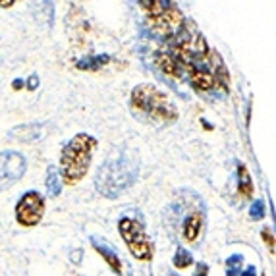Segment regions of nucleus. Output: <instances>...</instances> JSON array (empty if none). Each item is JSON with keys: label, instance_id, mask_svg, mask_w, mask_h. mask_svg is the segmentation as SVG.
<instances>
[{"label": "nucleus", "instance_id": "f3484780", "mask_svg": "<svg viewBox=\"0 0 276 276\" xmlns=\"http://www.w3.org/2000/svg\"><path fill=\"white\" fill-rule=\"evenodd\" d=\"M251 219L253 220H259L265 217V201L263 199H257L255 203H253V207H251Z\"/></svg>", "mask_w": 276, "mask_h": 276}, {"label": "nucleus", "instance_id": "412c9836", "mask_svg": "<svg viewBox=\"0 0 276 276\" xmlns=\"http://www.w3.org/2000/svg\"><path fill=\"white\" fill-rule=\"evenodd\" d=\"M18 0H0V6L2 8H10V6H14Z\"/></svg>", "mask_w": 276, "mask_h": 276}, {"label": "nucleus", "instance_id": "aec40b11", "mask_svg": "<svg viewBox=\"0 0 276 276\" xmlns=\"http://www.w3.org/2000/svg\"><path fill=\"white\" fill-rule=\"evenodd\" d=\"M239 276H257V270H255V267H248L243 272H239Z\"/></svg>", "mask_w": 276, "mask_h": 276}, {"label": "nucleus", "instance_id": "0eeeda50", "mask_svg": "<svg viewBox=\"0 0 276 276\" xmlns=\"http://www.w3.org/2000/svg\"><path fill=\"white\" fill-rule=\"evenodd\" d=\"M45 212V201L37 191H27L16 205V220L21 226H37Z\"/></svg>", "mask_w": 276, "mask_h": 276}, {"label": "nucleus", "instance_id": "f8f14e48", "mask_svg": "<svg viewBox=\"0 0 276 276\" xmlns=\"http://www.w3.org/2000/svg\"><path fill=\"white\" fill-rule=\"evenodd\" d=\"M238 174H239L238 191L243 195V197H251V195H253V181H251V176H249L248 168H246L243 164H239Z\"/></svg>", "mask_w": 276, "mask_h": 276}, {"label": "nucleus", "instance_id": "7ed1b4c3", "mask_svg": "<svg viewBox=\"0 0 276 276\" xmlns=\"http://www.w3.org/2000/svg\"><path fill=\"white\" fill-rule=\"evenodd\" d=\"M95 147L97 139L89 134H77L64 147L60 157V174L64 183H77L85 178Z\"/></svg>", "mask_w": 276, "mask_h": 276}, {"label": "nucleus", "instance_id": "2eb2a0df", "mask_svg": "<svg viewBox=\"0 0 276 276\" xmlns=\"http://www.w3.org/2000/svg\"><path fill=\"white\" fill-rule=\"evenodd\" d=\"M191 261H193V257H191V253L188 249H183V248L176 249V255H174V265H176V267L188 268L191 265Z\"/></svg>", "mask_w": 276, "mask_h": 276}, {"label": "nucleus", "instance_id": "9b49d317", "mask_svg": "<svg viewBox=\"0 0 276 276\" xmlns=\"http://www.w3.org/2000/svg\"><path fill=\"white\" fill-rule=\"evenodd\" d=\"M157 64L166 76L174 77V79H181V68L178 66V62L174 60V56L166 54V52H159L157 54Z\"/></svg>", "mask_w": 276, "mask_h": 276}, {"label": "nucleus", "instance_id": "6ab92c4d", "mask_svg": "<svg viewBox=\"0 0 276 276\" xmlns=\"http://www.w3.org/2000/svg\"><path fill=\"white\" fill-rule=\"evenodd\" d=\"M207 272H209V268H207L205 263H199L197 268H195V276H207Z\"/></svg>", "mask_w": 276, "mask_h": 276}, {"label": "nucleus", "instance_id": "423d86ee", "mask_svg": "<svg viewBox=\"0 0 276 276\" xmlns=\"http://www.w3.org/2000/svg\"><path fill=\"white\" fill-rule=\"evenodd\" d=\"M118 228H120V234L124 241L130 248V253L134 255L135 259L139 261H149L152 257V246L145 230L139 222H135L132 219H122L118 222Z\"/></svg>", "mask_w": 276, "mask_h": 276}, {"label": "nucleus", "instance_id": "4468645a", "mask_svg": "<svg viewBox=\"0 0 276 276\" xmlns=\"http://www.w3.org/2000/svg\"><path fill=\"white\" fill-rule=\"evenodd\" d=\"M47 191H48V195H52V197L60 195V191H62V186H60V181H58V170L52 168V166L47 170Z\"/></svg>", "mask_w": 276, "mask_h": 276}, {"label": "nucleus", "instance_id": "6e6552de", "mask_svg": "<svg viewBox=\"0 0 276 276\" xmlns=\"http://www.w3.org/2000/svg\"><path fill=\"white\" fill-rule=\"evenodd\" d=\"M23 174H25V159L19 152H0V190L16 183Z\"/></svg>", "mask_w": 276, "mask_h": 276}, {"label": "nucleus", "instance_id": "a211bd4d", "mask_svg": "<svg viewBox=\"0 0 276 276\" xmlns=\"http://www.w3.org/2000/svg\"><path fill=\"white\" fill-rule=\"evenodd\" d=\"M263 239L267 241V246L270 248V251H274V238H272V232H268L267 228L263 230Z\"/></svg>", "mask_w": 276, "mask_h": 276}, {"label": "nucleus", "instance_id": "4be33fe9", "mask_svg": "<svg viewBox=\"0 0 276 276\" xmlns=\"http://www.w3.org/2000/svg\"><path fill=\"white\" fill-rule=\"evenodd\" d=\"M35 85H39V79H37L35 76H33L31 79H29V89H33Z\"/></svg>", "mask_w": 276, "mask_h": 276}, {"label": "nucleus", "instance_id": "9d476101", "mask_svg": "<svg viewBox=\"0 0 276 276\" xmlns=\"http://www.w3.org/2000/svg\"><path fill=\"white\" fill-rule=\"evenodd\" d=\"M201 228H203V214H201L199 210H195L183 222V238H186V241L193 243L195 239L199 238Z\"/></svg>", "mask_w": 276, "mask_h": 276}, {"label": "nucleus", "instance_id": "1a4fd4ad", "mask_svg": "<svg viewBox=\"0 0 276 276\" xmlns=\"http://www.w3.org/2000/svg\"><path fill=\"white\" fill-rule=\"evenodd\" d=\"M91 243H93V248L101 253V257L105 259L106 263L110 265V267L114 268V272L118 276H126L124 274V267H122V261L118 257V253H116L114 249L110 248L108 243H106L103 238H97V236H91Z\"/></svg>", "mask_w": 276, "mask_h": 276}, {"label": "nucleus", "instance_id": "f257e3e1", "mask_svg": "<svg viewBox=\"0 0 276 276\" xmlns=\"http://www.w3.org/2000/svg\"><path fill=\"white\" fill-rule=\"evenodd\" d=\"M174 60L181 72H188L191 85L197 91L217 89V81L210 74V48L193 25L180 33L178 43L174 45Z\"/></svg>", "mask_w": 276, "mask_h": 276}, {"label": "nucleus", "instance_id": "5701e85b", "mask_svg": "<svg viewBox=\"0 0 276 276\" xmlns=\"http://www.w3.org/2000/svg\"><path fill=\"white\" fill-rule=\"evenodd\" d=\"M172 276H176V274H172Z\"/></svg>", "mask_w": 276, "mask_h": 276}, {"label": "nucleus", "instance_id": "20e7f679", "mask_svg": "<svg viewBox=\"0 0 276 276\" xmlns=\"http://www.w3.org/2000/svg\"><path fill=\"white\" fill-rule=\"evenodd\" d=\"M132 106L157 124H170L178 120V108L151 83H141L132 91Z\"/></svg>", "mask_w": 276, "mask_h": 276}, {"label": "nucleus", "instance_id": "39448f33", "mask_svg": "<svg viewBox=\"0 0 276 276\" xmlns=\"http://www.w3.org/2000/svg\"><path fill=\"white\" fill-rule=\"evenodd\" d=\"M151 27L161 35H174L183 25L178 6L172 0H139Z\"/></svg>", "mask_w": 276, "mask_h": 276}, {"label": "nucleus", "instance_id": "dca6fc26", "mask_svg": "<svg viewBox=\"0 0 276 276\" xmlns=\"http://www.w3.org/2000/svg\"><path fill=\"white\" fill-rule=\"evenodd\" d=\"M241 261H243V257H241V255H232V257L226 261V274H228V276H239Z\"/></svg>", "mask_w": 276, "mask_h": 276}, {"label": "nucleus", "instance_id": "f03ea898", "mask_svg": "<svg viewBox=\"0 0 276 276\" xmlns=\"http://www.w3.org/2000/svg\"><path fill=\"white\" fill-rule=\"evenodd\" d=\"M139 174V159L134 151H114L97 172V190L108 199H116L130 190Z\"/></svg>", "mask_w": 276, "mask_h": 276}, {"label": "nucleus", "instance_id": "ddd939ff", "mask_svg": "<svg viewBox=\"0 0 276 276\" xmlns=\"http://www.w3.org/2000/svg\"><path fill=\"white\" fill-rule=\"evenodd\" d=\"M110 60V56H97V58H87V60H81V62H77V70H87V72H97L99 68H103Z\"/></svg>", "mask_w": 276, "mask_h": 276}]
</instances>
